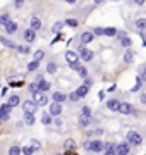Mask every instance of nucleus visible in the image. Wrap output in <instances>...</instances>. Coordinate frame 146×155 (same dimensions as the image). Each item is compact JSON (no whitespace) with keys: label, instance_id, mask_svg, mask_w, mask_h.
Here are the masks:
<instances>
[{"label":"nucleus","instance_id":"nucleus-37","mask_svg":"<svg viewBox=\"0 0 146 155\" xmlns=\"http://www.w3.org/2000/svg\"><path fill=\"white\" fill-rule=\"evenodd\" d=\"M21 153H24V155H33V153H34V150L28 145V147H23V148H21Z\"/></svg>","mask_w":146,"mask_h":155},{"label":"nucleus","instance_id":"nucleus-25","mask_svg":"<svg viewBox=\"0 0 146 155\" xmlns=\"http://www.w3.org/2000/svg\"><path fill=\"white\" fill-rule=\"evenodd\" d=\"M64 148H67V150H76V141H74V140H65V141H64Z\"/></svg>","mask_w":146,"mask_h":155},{"label":"nucleus","instance_id":"nucleus-8","mask_svg":"<svg viewBox=\"0 0 146 155\" xmlns=\"http://www.w3.org/2000/svg\"><path fill=\"white\" fill-rule=\"evenodd\" d=\"M90 152H95V153H98V152H101L103 150V143H101L100 140H95V141H90Z\"/></svg>","mask_w":146,"mask_h":155},{"label":"nucleus","instance_id":"nucleus-13","mask_svg":"<svg viewBox=\"0 0 146 155\" xmlns=\"http://www.w3.org/2000/svg\"><path fill=\"white\" fill-rule=\"evenodd\" d=\"M38 91H41V93H45V91H48L50 90V83L48 81H43V79H38Z\"/></svg>","mask_w":146,"mask_h":155},{"label":"nucleus","instance_id":"nucleus-24","mask_svg":"<svg viewBox=\"0 0 146 155\" xmlns=\"http://www.w3.org/2000/svg\"><path fill=\"white\" fill-rule=\"evenodd\" d=\"M138 79H141L143 83L146 81V64L139 67V72H138Z\"/></svg>","mask_w":146,"mask_h":155},{"label":"nucleus","instance_id":"nucleus-40","mask_svg":"<svg viewBox=\"0 0 146 155\" xmlns=\"http://www.w3.org/2000/svg\"><path fill=\"white\" fill-rule=\"evenodd\" d=\"M64 28V22H55V24H53V33H59V31H60V29Z\"/></svg>","mask_w":146,"mask_h":155},{"label":"nucleus","instance_id":"nucleus-38","mask_svg":"<svg viewBox=\"0 0 146 155\" xmlns=\"http://www.w3.org/2000/svg\"><path fill=\"white\" fill-rule=\"evenodd\" d=\"M9 21H11V19H9V16H7V14H0V24H2V26H5Z\"/></svg>","mask_w":146,"mask_h":155},{"label":"nucleus","instance_id":"nucleus-1","mask_svg":"<svg viewBox=\"0 0 146 155\" xmlns=\"http://www.w3.org/2000/svg\"><path fill=\"white\" fill-rule=\"evenodd\" d=\"M127 143L139 147V145L143 143V136H141L139 133H136V131H131V133H127Z\"/></svg>","mask_w":146,"mask_h":155},{"label":"nucleus","instance_id":"nucleus-46","mask_svg":"<svg viewBox=\"0 0 146 155\" xmlns=\"http://www.w3.org/2000/svg\"><path fill=\"white\" fill-rule=\"evenodd\" d=\"M93 35H98V36H101V35H103V28H95V29H93Z\"/></svg>","mask_w":146,"mask_h":155},{"label":"nucleus","instance_id":"nucleus-7","mask_svg":"<svg viewBox=\"0 0 146 155\" xmlns=\"http://www.w3.org/2000/svg\"><path fill=\"white\" fill-rule=\"evenodd\" d=\"M79 40H81V43L83 45H86V43H90V41L95 40V35L91 33V31H84V33L79 35Z\"/></svg>","mask_w":146,"mask_h":155},{"label":"nucleus","instance_id":"nucleus-39","mask_svg":"<svg viewBox=\"0 0 146 155\" xmlns=\"http://www.w3.org/2000/svg\"><path fill=\"white\" fill-rule=\"evenodd\" d=\"M81 116L91 117V110H90V107H81Z\"/></svg>","mask_w":146,"mask_h":155},{"label":"nucleus","instance_id":"nucleus-45","mask_svg":"<svg viewBox=\"0 0 146 155\" xmlns=\"http://www.w3.org/2000/svg\"><path fill=\"white\" fill-rule=\"evenodd\" d=\"M29 91H31V93H36V91H38V84L31 83V84H29Z\"/></svg>","mask_w":146,"mask_h":155},{"label":"nucleus","instance_id":"nucleus-35","mask_svg":"<svg viewBox=\"0 0 146 155\" xmlns=\"http://www.w3.org/2000/svg\"><path fill=\"white\" fill-rule=\"evenodd\" d=\"M43 55H45V52H43V50H36V52H34V59H33V61L40 62L41 59H43Z\"/></svg>","mask_w":146,"mask_h":155},{"label":"nucleus","instance_id":"nucleus-17","mask_svg":"<svg viewBox=\"0 0 146 155\" xmlns=\"http://www.w3.org/2000/svg\"><path fill=\"white\" fill-rule=\"evenodd\" d=\"M5 31H7V35H14L17 31V24L14 21H9L5 24Z\"/></svg>","mask_w":146,"mask_h":155},{"label":"nucleus","instance_id":"nucleus-21","mask_svg":"<svg viewBox=\"0 0 146 155\" xmlns=\"http://www.w3.org/2000/svg\"><path fill=\"white\" fill-rule=\"evenodd\" d=\"M0 43L5 45V47H9V48H16V47H17V45L14 43V41H11V40L5 38V36H0Z\"/></svg>","mask_w":146,"mask_h":155},{"label":"nucleus","instance_id":"nucleus-14","mask_svg":"<svg viewBox=\"0 0 146 155\" xmlns=\"http://www.w3.org/2000/svg\"><path fill=\"white\" fill-rule=\"evenodd\" d=\"M52 98H53V104H62L64 100H67V97L62 93V91H55V93L52 95Z\"/></svg>","mask_w":146,"mask_h":155},{"label":"nucleus","instance_id":"nucleus-44","mask_svg":"<svg viewBox=\"0 0 146 155\" xmlns=\"http://www.w3.org/2000/svg\"><path fill=\"white\" fill-rule=\"evenodd\" d=\"M67 100H71V102H78V100H79V97L76 95V91H72V93H71V95L67 97Z\"/></svg>","mask_w":146,"mask_h":155},{"label":"nucleus","instance_id":"nucleus-36","mask_svg":"<svg viewBox=\"0 0 146 155\" xmlns=\"http://www.w3.org/2000/svg\"><path fill=\"white\" fill-rule=\"evenodd\" d=\"M38 67H40V62L33 61V62H29V64H28V71H29V72H31V71H36Z\"/></svg>","mask_w":146,"mask_h":155},{"label":"nucleus","instance_id":"nucleus-12","mask_svg":"<svg viewBox=\"0 0 146 155\" xmlns=\"http://www.w3.org/2000/svg\"><path fill=\"white\" fill-rule=\"evenodd\" d=\"M29 26H31V28L29 29H33V31H36V29H40L41 28V19H40V17H31V22H29Z\"/></svg>","mask_w":146,"mask_h":155},{"label":"nucleus","instance_id":"nucleus-50","mask_svg":"<svg viewBox=\"0 0 146 155\" xmlns=\"http://www.w3.org/2000/svg\"><path fill=\"white\" fill-rule=\"evenodd\" d=\"M57 155H62V153H57Z\"/></svg>","mask_w":146,"mask_h":155},{"label":"nucleus","instance_id":"nucleus-15","mask_svg":"<svg viewBox=\"0 0 146 155\" xmlns=\"http://www.w3.org/2000/svg\"><path fill=\"white\" fill-rule=\"evenodd\" d=\"M65 61L69 62V66H71V64H74V62H78V54H76V52H72V50H69L67 54H65Z\"/></svg>","mask_w":146,"mask_h":155},{"label":"nucleus","instance_id":"nucleus-5","mask_svg":"<svg viewBox=\"0 0 146 155\" xmlns=\"http://www.w3.org/2000/svg\"><path fill=\"white\" fill-rule=\"evenodd\" d=\"M23 109H24V114H34L36 104H34L33 100H26V102L23 104Z\"/></svg>","mask_w":146,"mask_h":155},{"label":"nucleus","instance_id":"nucleus-43","mask_svg":"<svg viewBox=\"0 0 146 155\" xmlns=\"http://www.w3.org/2000/svg\"><path fill=\"white\" fill-rule=\"evenodd\" d=\"M141 86H143V81H141V79H138V83L134 84V88L131 90V91H132V93H136L138 90H141Z\"/></svg>","mask_w":146,"mask_h":155},{"label":"nucleus","instance_id":"nucleus-27","mask_svg":"<svg viewBox=\"0 0 146 155\" xmlns=\"http://www.w3.org/2000/svg\"><path fill=\"white\" fill-rule=\"evenodd\" d=\"M46 72H48V74H55L57 72V64L55 62H48V64H46Z\"/></svg>","mask_w":146,"mask_h":155},{"label":"nucleus","instance_id":"nucleus-41","mask_svg":"<svg viewBox=\"0 0 146 155\" xmlns=\"http://www.w3.org/2000/svg\"><path fill=\"white\" fill-rule=\"evenodd\" d=\"M78 72H79V76L83 78V79H84V78H88V69H86V67H81Z\"/></svg>","mask_w":146,"mask_h":155},{"label":"nucleus","instance_id":"nucleus-48","mask_svg":"<svg viewBox=\"0 0 146 155\" xmlns=\"http://www.w3.org/2000/svg\"><path fill=\"white\" fill-rule=\"evenodd\" d=\"M105 155H117L115 150H105Z\"/></svg>","mask_w":146,"mask_h":155},{"label":"nucleus","instance_id":"nucleus-26","mask_svg":"<svg viewBox=\"0 0 146 155\" xmlns=\"http://www.w3.org/2000/svg\"><path fill=\"white\" fill-rule=\"evenodd\" d=\"M136 28L139 29V31H144V29H146V19H143V17H139V19L136 21Z\"/></svg>","mask_w":146,"mask_h":155},{"label":"nucleus","instance_id":"nucleus-3","mask_svg":"<svg viewBox=\"0 0 146 155\" xmlns=\"http://www.w3.org/2000/svg\"><path fill=\"white\" fill-rule=\"evenodd\" d=\"M11 110H12V107L9 104H2L0 105V119L2 121H9L11 119Z\"/></svg>","mask_w":146,"mask_h":155},{"label":"nucleus","instance_id":"nucleus-33","mask_svg":"<svg viewBox=\"0 0 146 155\" xmlns=\"http://www.w3.org/2000/svg\"><path fill=\"white\" fill-rule=\"evenodd\" d=\"M16 50L19 54H29V47H26V45H17Z\"/></svg>","mask_w":146,"mask_h":155},{"label":"nucleus","instance_id":"nucleus-16","mask_svg":"<svg viewBox=\"0 0 146 155\" xmlns=\"http://www.w3.org/2000/svg\"><path fill=\"white\" fill-rule=\"evenodd\" d=\"M117 35H119V38H120V43H122L124 47H127V48H129L131 45H132L131 38H127V35H125V33H117Z\"/></svg>","mask_w":146,"mask_h":155},{"label":"nucleus","instance_id":"nucleus-34","mask_svg":"<svg viewBox=\"0 0 146 155\" xmlns=\"http://www.w3.org/2000/svg\"><path fill=\"white\" fill-rule=\"evenodd\" d=\"M29 147H31V148H33L34 152L41 148V145H40V141H38V140H31V141H29Z\"/></svg>","mask_w":146,"mask_h":155},{"label":"nucleus","instance_id":"nucleus-10","mask_svg":"<svg viewBox=\"0 0 146 155\" xmlns=\"http://www.w3.org/2000/svg\"><path fill=\"white\" fill-rule=\"evenodd\" d=\"M132 110H134V109H132V105H131V104H127V102L120 104V107H119V112H120V114H125V116H127V114H132Z\"/></svg>","mask_w":146,"mask_h":155},{"label":"nucleus","instance_id":"nucleus-29","mask_svg":"<svg viewBox=\"0 0 146 155\" xmlns=\"http://www.w3.org/2000/svg\"><path fill=\"white\" fill-rule=\"evenodd\" d=\"M24 122L28 126H33L34 124V114H24Z\"/></svg>","mask_w":146,"mask_h":155},{"label":"nucleus","instance_id":"nucleus-2","mask_svg":"<svg viewBox=\"0 0 146 155\" xmlns=\"http://www.w3.org/2000/svg\"><path fill=\"white\" fill-rule=\"evenodd\" d=\"M33 102L36 104V107H38V105H46V104H48V98H46L45 93L36 91V93H33Z\"/></svg>","mask_w":146,"mask_h":155},{"label":"nucleus","instance_id":"nucleus-42","mask_svg":"<svg viewBox=\"0 0 146 155\" xmlns=\"http://www.w3.org/2000/svg\"><path fill=\"white\" fill-rule=\"evenodd\" d=\"M69 67H71V69H72V71H79V69H81V67H83V66H81V62H74V64H71V66H69Z\"/></svg>","mask_w":146,"mask_h":155},{"label":"nucleus","instance_id":"nucleus-4","mask_svg":"<svg viewBox=\"0 0 146 155\" xmlns=\"http://www.w3.org/2000/svg\"><path fill=\"white\" fill-rule=\"evenodd\" d=\"M115 153L117 155H129L131 153V147L129 143H120L115 147Z\"/></svg>","mask_w":146,"mask_h":155},{"label":"nucleus","instance_id":"nucleus-49","mask_svg":"<svg viewBox=\"0 0 146 155\" xmlns=\"http://www.w3.org/2000/svg\"><path fill=\"white\" fill-rule=\"evenodd\" d=\"M141 102H143V104H146V95L144 93L141 95Z\"/></svg>","mask_w":146,"mask_h":155},{"label":"nucleus","instance_id":"nucleus-6","mask_svg":"<svg viewBox=\"0 0 146 155\" xmlns=\"http://www.w3.org/2000/svg\"><path fill=\"white\" fill-rule=\"evenodd\" d=\"M79 55H81V59L84 62H90V61H93V57H95V54L91 52V50H88V48H81V52H79Z\"/></svg>","mask_w":146,"mask_h":155},{"label":"nucleus","instance_id":"nucleus-11","mask_svg":"<svg viewBox=\"0 0 146 155\" xmlns=\"http://www.w3.org/2000/svg\"><path fill=\"white\" fill-rule=\"evenodd\" d=\"M107 107L110 109L112 112H119V107H120V102H119L117 98H110L107 102Z\"/></svg>","mask_w":146,"mask_h":155},{"label":"nucleus","instance_id":"nucleus-31","mask_svg":"<svg viewBox=\"0 0 146 155\" xmlns=\"http://www.w3.org/2000/svg\"><path fill=\"white\" fill-rule=\"evenodd\" d=\"M64 24H67V26H71V28H78L79 21H78V19H74V17H69V19L64 22Z\"/></svg>","mask_w":146,"mask_h":155},{"label":"nucleus","instance_id":"nucleus-22","mask_svg":"<svg viewBox=\"0 0 146 155\" xmlns=\"http://www.w3.org/2000/svg\"><path fill=\"white\" fill-rule=\"evenodd\" d=\"M91 117H86V116H81L79 117V126H83V127H86V126H90L91 124Z\"/></svg>","mask_w":146,"mask_h":155},{"label":"nucleus","instance_id":"nucleus-30","mask_svg":"<svg viewBox=\"0 0 146 155\" xmlns=\"http://www.w3.org/2000/svg\"><path fill=\"white\" fill-rule=\"evenodd\" d=\"M117 33H119V31L115 28H105V29H103V35H105V36H115Z\"/></svg>","mask_w":146,"mask_h":155},{"label":"nucleus","instance_id":"nucleus-20","mask_svg":"<svg viewBox=\"0 0 146 155\" xmlns=\"http://www.w3.org/2000/svg\"><path fill=\"white\" fill-rule=\"evenodd\" d=\"M76 95H78L79 98H83V97H86L88 95V86L86 84H81L78 90H76Z\"/></svg>","mask_w":146,"mask_h":155},{"label":"nucleus","instance_id":"nucleus-47","mask_svg":"<svg viewBox=\"0 0 146 155\" xmlns=\"http://www.w3.org/2000/svg\"><path fill=\"white\" fill-rule=\"evenodd\" d=\"M23 0H16V2H14V7H16V9H19V7H23Z\"/></svg>","mask_w":146,"mask_h":155},{"label":"nucleus","instance_id":"nucleus-32","mask_svg":"<svg viewBox=\"0 0 146 155\" xmlns=\"http://www.w3.org/2000/svg\"><path fill=\"white\" fill-rule=\"evenodd\" d=\"M9 155H21V147H11L9 148Z\"/></svg>","mask_w":146,"mask_h":155},{"label":"nucleus","instance_id":"nucleus-28","mask_svg":"<svg viewBox=\"0 0 146 155\" xmlns=\"http://www.w3.org/2000/svg\"><path fill=\"white\" fill-rule=\"evenodd\" d=\"M41 122H43L45 126L52 124V116H50V114H46V112H43V114H41Z\"/></svg>","mask_w":146,"mask_h":155},{"label":"nucleus","instance_id":"nucleus-9","mask_svg":"<svg viewBox=\"0 0 146 155\" xmlns=\"http://www.w3.org/2000/svg\"><path fill=\"white\" fill-rule=\"evenodd\" d=\"M24 40L28 41V43H33L34 40H36V31H33V29H24V33H23Z\"/></svg>","mask_w":146,"mask_h":155},{"label":"nucleus","instance_id":"nucleus-18","mask_svg":"<svg viewBox=\"0 0 146 155\" xmlns=\"http://www.w3.org/2000/svg\"><path fill=\"white\" fill-rule=\"evenodd\" d=\"M60 112H62L60 104H52L50 105V116H60Z\"/></svg>","mask_w":146,"mask_h":155},{"label":"nucleus","instance_id":"nucleus-19","mask_svg":"<svg viewBox=\"0 0 146 155\" xmlns=\"http://www.w3.org/2000/svg\"><path fill=\"white\" fill-rule=\"evenodd\" d=\"M132 61H134V54H132V50H125L124 52V62L125 64H132Z\"/></svg>","mask_w":146,"mask_h":155},{"label":"nucleus","instance_id":"nucleus-23","mask_svg":"<svg viewBox=\"0 0 146 155\" xmlns=\"http://www.w3.org/2000/svg\"><path fill=\"white\" fill-rule=\"evenodd\" d=\"M19 102H21V98H19L17 95H11V97H9V102H7V104H9L11 107H14V105H19Z\"/></svg>","mask_w":146,"mask_h":155}]
</instances>
